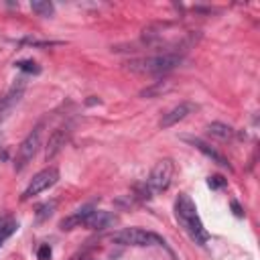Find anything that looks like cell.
<instances>
[{
    "mask_svg": "<svg viewBox=\"0 0 260 260\" xmlns=\"http://www.w3.org/2000/svg\"><path fill=\"white\" fill-rule=\"evenodd\" d=\"M30 10H32V12H37L39 16L49 18V16H53L55 6H53L51 2H47V0H35V2H30Z\"/></svg>",
    "mask_w": 260,
    "mask_h": 260,
    "instance_id": "14",
    "label": "cell"
},
{
    "mask_svg": "<svg viewBox=\"0 0 260 260\" xmlns=\"http://www.w3.org/2000/svg\"><path fill=\"white\" fill-rule=\"evenodd\" d=\"M55 205H57L55 201H51V203H45V205H41V207H39V211H37V219H39V221H43V219H47V217H49V215L53 213V209H55Z\"/></svg>",
    "mask_w": 260,
    "mask_h": 260,
    "instance_id": "16",
    "label": "cell"
},
{
    "mask_svg": "<svg viewBox=\"0 0 260 260\" xmlns=\"http://www.w3.org/2000/svg\"><path fill=\"white\" fill-rule=\"evenodd\" d=\"M41 130H43L41 124L35 126V128L26 134V138L18 144L16 156H14V171H16V173L24 171V169L30 165V160L35 158V154H37V150H39V146H41Z\"/></svg>",
    "mask_w": 260,
    "mask_h": 260,
    "instance_id": "4",
    "label": "cell"
},
{
    "mask_svg": "<svg viewBox=\"0 0 260 260\" xmlns=\"http://www.w3.org/2000/svg\"><path fill=\"white\" fill-rule=\"evenodd\" d=\"M207 185H209L211 189H221V187L228 185V179H223L221 175H213V177L207 179Z\"/></svg>",
    "mask_w": 260,
    "mask_h": 260,
    "instance_id": "17",
    "label": "cell"
},
{
    "mask_svg": "<svg viewBox=\"0 0 260 260\" xmlns=\"http://www.w3.org/2000/svg\"><path fill=\"white\" fill-rule=\"evenodd\" d=\"M114 223H118V217L112 213V211H93L91 213V217L87 219V228L89 230H95V232H102V230H106V228H112Z\"/></svg>",
    "mask_w": 260,
    "mask_h": 260,
    "instance_id": "11",
    "label": "cell"
},
{
    "mask_svg": "<svg viewBox=\"0 0 260 260\" xmlns=\"http://www.w3.org/2000/svg\"><path fill=\"white\" fill-rule=\"evenodd\" d=\"M173 160L171 158H160L152 169H150V175L146 179V189L150 193H160L165 191L169 185H171V179H173Z\"/></svg>",
    "mask_w": 260,
    "mask_h": 260,
    "instance_id": "5",
    "label": "cell"
},
{
    "mask_svg": "<svg viewBox=\"0 0 260 260\" xmlns=\"http://www.w3.org/2000/svg\"><path fill=\"white\" fill-rule=\"evenodd\" d=\"M207 132L211 136L219 138V140H228V138L234 136V128L230 124H225V122H211V124H207Z\"/></svg>",
    "mask_w": 260,
    "mask_h": 260,
    "instance_id": "12",
    "label": "cell"
},
{
    "mask_svg": "<svg viewBox=\"0 0 260 260\" xmlns=\"http://www.w3.org/2000/svg\"><path fill=\"white\" fill-rule=\"evenodd\" d=\"M16 228H18V221H16V219H12V217L0 219V248H2L4 242L16 232Z\"/></svg>",
    "mask_w": 260,
    "mask_h": 260,
    "instance_id": "13",
    "label": "cell"
},
{
    "mask_svg": "<svg viewBox=\"0 0 260 260\" xmlns=\"http://www.w3.org/2000/svg\"><path fill=\"white\" fill-rule=\"evenodd\" d=\"M232 209H234V215L236 217H244V211H242V207H240L238 201H232Z\"/></svg>",
    "mask_w": 260,
    "mask_h": 260,
    "instance_id": "19",
    "label": "cell"
},
{
    "mask_svg": "<svg viewBox=\"0 0 260 260\" xmlns=\"http://www.w3.org/2000/svg\"><path fill=\"white\" fill-rule=\"evenodd\" d=\"M175 217H177L179 225L185 230V234L195 244L201 246L209 240V232L205 230V225L197 213V207L187 193H179V197L175 199Z\"/></svg>",
    "mask_w": 260,
    "mask_h": 260,
    "instance_id": "1",
    "label": "cell"
},
{
    "mask_svg": "<svg viewBox=\"0 0 260 260\" xmlns=\"http://www.w3.org/2000/svg\"><path fill=\"white\" fill-rule=\"evenodd\" d=\"M185 142H189L191 146H195L199 152H203L207 158H211V162H215V165H219V167H223V169H228V171H232L234 167L230 165V160L219 152V150H215L209 142H205L203 138H199V136H181Z\"/></svg>",
    "mask_w": 260,
    "mask_h": 260,
    "instance_id": "8",
    "label": "cell"
},
{
    "mask_svg": "<svg viewBox=\"0 0 260 260\" xmlns=\"http://www.w3.org/2000/svg\"><path fill=\"white\" fill-rule=\"evenodd\" d=\"M67 140H69V130L67 128L53 130V134L49 136L47 146H45V160H53L63 150V146L67 144Z\"/></svg>",
    "mask_w": 260,
    "mask_h": 260,
    "instance_id": "10",
    "label": "cell"
},
{
    "mask_svg": "<svg viewBox=\"0 0 260 260\" xmlns=\"http://www.w3.org/2000/svg\"><path fill=\"white\" fill-rule=\"evenodd\" d=\"M14 67H16V69H20V71H24V73H32V75L41 73V67H39L32 59H20V61H16V63H14Z\"/></svg>",
    "mask_w": 260,
    "mask_h": 260,
    "instance_id": "15",
    "label": "cell"
},
{
    "mask_svg": "<svg viewBox=\"0 0 260 260\" xmlns=\"http://www.w3.org/2000/svg\"><path fill=\"white\" fill-rule=\"evenodd\" d=\"M93 211H95V203H87V205H83V207L75 209L71 215L63 217V219L59 221V228H61L63 232H69V230L81 228V225H85V223H87V219L91 217V213H93Z\"/></svg>",
    "mask_w": 260,
    "mask_h": 260,
    "instance_id": "9",
    "label": "cell"
},
{
    "mask_svg": "<svg viewBox=\"0 0 260 260\" xmlns=\"http://www.w3.org/2000/svg\"><path fill=\"white\" fill-rule=\"evenodd\" d=\"M195 110H197V104H195V102H179L175 108H171L167 114H162L158 126H160L162 130L173 128L175 124H179V122H183L187 116H191Z\"/></svg>",
    "mask_w": 260,
    "mask_h": 260,
    "instance_id": "7",
    "label": "cell"
},
{
    "mask_svg": "<svg viewBox=\"0 0 260 260\" xmlns=\"http://www.w3.org/2000/svg\"><path fill=\"white\" fill-rule=\"evenodd\" d=\"M57 181H59V171H57L55 167L43 169L41 173H37V175L32 177V181L28 183V187L22 191L20 201H28L30 197H35V195H39V193L47 191V189H49V187H53Z\"/></svg>",
    "mask_w": 260,
    "mask_h": 260,
    "instance_id": "6",
    "label": "cell"
},
{
    "mask_svg": "<svg viewBox=\"0 0 260 260\" xmlns=\"http://www.w3.org/2000/svg\"><path fill=\"white\" fill-rule=\"evenodd\" d=\"M114 244L120 246H134V248H146V246H165V240L148 230L142 228H124L112 236Z\"/></svg>",
    "mask_w": 260,
    "mask_h": 260,
    "instance_id": "3",
    "label": "cell"
},
{
    "mask_svg": "<svg viewBox=\"0 0 260 260\" xmlns=\"http://www.w3.org/2000/svg\"><path fill=\"white\" fill-rule=\"evenodd\" d=\"M37 256H39V260H51V256H53V250H51V246H49V244H43V246L39 248Z\"/></svg>",
    "mask_w": 260,
    "mask_h": 260,
    "instance_id": "18",
    "label": "cell"
},
{
    "mask_svg": "<svg viewBox=\"0 0 260 260\" xmlns=\"http://www.w3.org/2000/svg\"><path fill=\"white\" fill-rule=\"evenodd\" d=\"M179 65H181V55L175 51H165L158 55L128 61V69H132L136 73H148V75H167L169 71L177 69Z\"/></svg>",
    "mask_w": 260,
    "mask_h": 260,
    "instance_id": "2",
    "label": "cell"
}]
</instances>
